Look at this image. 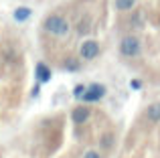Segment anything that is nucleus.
Masks as SVG:
<instances>
[{
	"instance_id": "nucleus-10",
	"label": "nucleus",
	"mask_w": 160,
	"mask_h": 158,
	"mask_svg": "<svg viewBox=\"0 0 160 158\" xmlns=\"http://www.w3.org/2000/svg\"><path fill=\"white\" fill-rule=\"evenodd\" d=\"M31 14H32V10L28 6H18L12 12V18H14L16 22H27V20L31 18Z\"/></svg>"
},
{
	"instance_id": "nucleus-16",
	"label": "nucleus",
	"mask_w": 160,
	"mask_h": 158,
	"mask_svg": "<svg viewBox=\"0 0 160 158\" xmlns=\"http://www.w3.org/2000/svg\"><path fill=\"white\" fill-rule=\"evenodd\" d=\"M31 95H32V97H37V95H39V85H37V87H32V91H31Z\"/></svg>"
},
{
	"instance_id": "nucleus-11",
	"label": "nucleus",
	"mask_w": 160,
	"mask_h": 158,
	"mask_svg": "<svg viewBox=\"0 0 160 158\" xmlns=\"http://www.w3.org/2000/svg\"><path fill=\"white\" fill-rule=\"evenodd\" d=\"M63 69H65V71L75 73V71H79V69H81V63H79V59H75V57H69V59L63 63Z\"/></svg>"
},
{
	"instance_id": "nucleus-3",
	"label": "nucleus",
	"mask_w": 160,
	"mask_h": 158,
	"mask_svg": "<svg viewBox=\"0 0 160 158\" xmlns=\"http://www.w3.org/2000/svg\"><path fill=\"white\" fill-rule=\"evenodd\" d=\"M99 53H102V47H99V43L95 39H87L81 43V47H79V59L81 61H93L99 57Z\"/></svg>"
},
{
	"instance_id": "nucleus-12",
	"label": "nucleus",
	"mask_w": 160,
	"mask_h": 158,
	"mask_svg": "<svg viewBox=\"0 0 160 158\" xmlns=\"http://www.w3.org/2000/svg\"><path fill=\"white\" fill-rule=\"evenodd\" d=\"M85 89H87V85H83V83L75 85V87H73V97H75V99H81L83 93H85Z\"/></svg>"
},
{
	"instance_id": "nucleus-1",
	"label": "nucleus",
	"mask_w": 160,
	"mask_h": 158,
	"mask_svg": "<svg viewBox=\"0 0 160 158\" xmlns=\"http://www.w3.org/2000/svg\"><path fill=\"white\" fill-rule=\"evenodd\" d=\"M43 31L49 32L51 37H59V39H63V37L69 35L71 24H69V20H67L63 14L53 12V14H47L43 18Z\"/></svg>"
},
{
	"instance_id": "nucleus-13",
	"label": "nucleus",
	"mask_w": 160,
	"mask_h": 158,
	"mask_svg": "<svg viewBox=\"0 0 160 158\" xmlns=\"http://www.w3.org/2000/svg\"><path fill=\"white\" fill-rule=\"evenodd\" d=\"M113 146V136L112 134H106L102 138V148H112Z\"/></svg>"
},
{
	"instance_id": "nucleus-8",
	"label": "nucleus",
	"mask_w": 160,
	"mask_h": 158,
	"mask_svg": "<svg viewBox=\"0 0 160 158\" xmlns=\"http://www.w3.org/2000/svg\"><path fill=\"white\" fill-rule=\"evenodd\" d=\"M144 24H146V14L142 10H134L132 16H130V27L140 31V28H144Z\"/></svg>"
},
{
	"instance_id": "nucleus-9",
	"label": "nucleus",
	"mask_w": 160,
	"mask_h": 158,
	"mask_svg": "<svg viewBox=\"0 0 160 158\" xmlns=\"http://www.w3.org/2000/svg\"><path fill=\"white\" fill-rule=\"evenodd\" d=\"M138 0H113V8L118 12H132L136 8Z\"/></svg>"
},
{
	"instance_id": "nucleus-4",
	"label": "nucleus",
	"mask_w": 160,
	"mask_h": 158,
	"mask_svg": "<svg viewBox=\"0 0 160 158\" xmlns=\"http://www.w3.org/2000/svg\"><path fill=\"white\" fill-rule=\"evenodd\" d=\"M106 95H108V87L103 83H91V85H87V89H85L81 99H83V103H98Z\"/></svg>"
},
{
	"instance_id": "nucleus-7",
	"label": "nucleus",
	"mask_w": 160,
	"mask_h": 158,
	"mask_svg": "<svg viewBox=\"0 0 160 158\" xmlns=\"http://www.w3.org/2000/svg\"><path fill=\"white\" fill-rule=\"evenodd\" d=\"M35 75H37V79H39V83H47V81H51L53 73H51V69H49L45 63H37Z\"/></svg>"
},
{
	"instance_id": "nucleus-6",
	"label": "nucleus",
	"mask_w": 160,
	"mask_h": 158,
	"mask_svg": "<svg viewBox=\"0 0 160 158\" xmlns=\"http://www.w3.org/2000/svg\"><path fill=\"white\" fill-rule=\"evenodd\" d=\"M146 120H148L150 124H160V101H152L148 107H146L144 111Z\"/></svg>"
},
{
	"instance_id": "nucleus-14",
	"label": "nucleus",
	"mask_w": 160,
	"mask_h": 158,
	"mask_svg": "<svg viewBox=\"0 0 160 158\" xmlns=\"http://www.w3.org/2000/svg\"><path fill=\"white\" fill-rule=\"evenodd\" d=\"M130 87H132L134 91H140L142 87H144V83H142V79H132V81H130Z\"/></svg>"
},
{
	"instance_id": "nucleus-17",
	"label": "nucleus",
	"mask_w": 160,
	"mask_h": 158,
	"mask_svg": "<svg viewBox=\"0 0 160 158\" xmlns=\"http://www.w3.org/2000/svg\"><path fill=\"white\" fill-rule=\"evenodd\" d=\"M158 27H160V18H158Z\"/></svg>"
},
{
	"instance_id": "nucleus-15",
	"label": "nucleus",
	"mask_w": 160,
	"mask_h": 158,
	"mask_svg": "<svg viewBox=\"0 0 160 158\" xmlns=\"http://www.w3.org/2000/svg\"><path fill=\"white\" fill-rule=\"evenodd\" d=\"M83 158H103V156L99 154L98 150H87L85 154H83Z\"/></svg>"
},
{
	"instance_id": "nucleus-5",
	"label": "nucleus",
	"mask_w": 160,
	"mask_h": 158,
	"mask_svg": "<svg viewBox=\"0 0 160 158\" xmlns=\"http://www.w3.org/2000/svg\"><path fill=\"white\" fill-rule=\"evenodd\" d=\"M89 118H91V110L87 106H77V107H73V111H71V120H73V124H77V126L85 124Z\"/></svg>"
},
{
	"instance_id": "nucleus-2",
	"label": "nucleus",
	"mask_w": 160,
	"mask_h": 158,
	"mask_svg": "<svg viewBox=\"0 0 160 158\" xmlns=\"http://www.w3.org/2000/svg\"><path fill=\"white\" fill-rule=\"evenodd\" d=\"M142 39L136 35H126L120 39V45H118V51L124 59H138L142 55Z\"/></svg>"
}]
</instances>
